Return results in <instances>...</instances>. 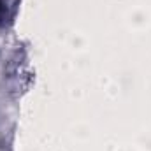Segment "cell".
Masks as SVG:
<instances>
[{
	"label": "cell",
	"mask_w": 151,
	"mask_h": 151,
	"mask_svg": "<svg viewBox=\"0 0 151 151\" xmlns=\"http://www.w3.org/2000/svg\"><path fill=\"white\" fill-rule=\"evenodd\" d=\"M4 12H5V4L4 0H0V19H4Z\"/></svg>",
	"instance_id": "cell-1"
}]
</instances>
